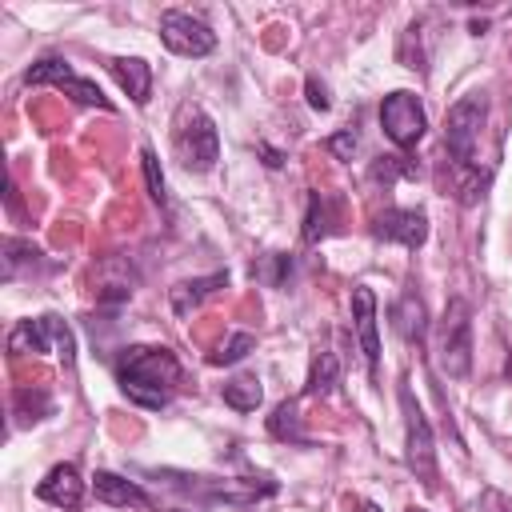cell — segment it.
<instances>
[{"label":"cell","mask_w":512,"mask_h":512,"mask_svg":"<svg viewBox=\"0 0 512 512\" xmlns=\"http://www.w3.org/2000/svg\"><path fill=\"white\" fill-rule=\"evenodd\" d=\"M120 388L144 404V408H164L172 388L180 384V364L168 348H156V344H136V348H124L120 356Z\"/></svg>","instance_id":"cell-1"},{"label":"cell","mask_w":512,"mask_h":512,"mask_svg":"<svg viewBox=\"0 0 512 512\" xmlns=\"http://www.w3.org/2000/svg\"><path fill=\"white\" fill-rule=\"evenodd\" d=\"M436 364L444 376L464 380L472 372V308L468 300L452 296L444 316H440V332H436Z\"/></svg>","instance_id":"cell-2"},{"label":"cell","mask_w":512,"mask_h":512,"mask_svg":"<svg viewBox=\"0 0 512 512\" xmlns=\"http://www.w3.org/2000/svg\"><path fill=\"white\" fill-rule=\"evenodd\" d=\"M8 348H12L16 356H40V352H48V348H60L64 364L76 360V340H72V332H68V324H64L60 316L20 320V324L12 328V336H8Z\"/></svg>","instance_id":"cell-3"},{"label":"cell","mask_w":512,"mask_h":512,"mask_svg":"<svg viewBox=\"0 0 512 512\" xmlns=\"http://www.w3.org/2000/svg\"><path fill=\"white\" fill-rule=\"evenodd\" d=\"M400 404H404V456H408V468L416 472V480H424L428 488L436 484V440H432V428L420 412V404L412 400V392L404 388L400 392Z\"/></svg>","instance_id":"cell-4"},{"label":"cell","mask_w":512,"mask_h":512,"mask_svg":"<svg viewBox=\"0 0 512 512\" xmlns=\"http://www.w3.org/2000/svg\"><path fill=\"white\" fill-rule=\"evenodd\" d=\"M484 96L480 92H468L460 96L452 108H448V128H444V144L452 152L456 164H468L472 152H476V140H480V128H484Z\"/></svg>","instance_id":"cell-5"},{"label":"cell","mask_w":512,"mask_h":512,"mask_svg":"<svg viewBox=\"0 0 512 512\" xmlns=\"http://www.w3.org/2000/svg\"><path fill=\"white\" fill-rule=\"evenodd\" d=\"M160 40L168 52L176 56H208L216 48V32L192 16V12H180V8H168L160 12Z\"/></svg>","instance_id":"cell-6"},{"label":"cell","mask_w":512,"mask_h":512,"mask_svg":"<svg viewBox=\"0 0 512 512\" xmlns=\"http://www.w3.org/2000/svg\"><path fill=\"white\" fill-rule=\"evenodd\" d=\"M380 124H384V132H388L392 144L412 148L424 136L428 116H424V108H420V100L412 92H388L384 104H380Z\"/></svg>","instance_id":"cell-7"},{"label":"cell","mask_w":512,"mask_h":512,"mask_svg":"<svg viewBox=\"0 0 512 512\" xmlns=\"http://www.w3.org/2000/svg\"><path fill=\"white\" fill-rule=\"evenodd\" d=\"M176 148H180V160L188 172H208L216 160H220V136H216V124L204 116V112H192V120L180 128L176 136Z\"/></svg>","instance_id":"cell-8"},{"label":"cell","mask_w":512,"mask_h":512,"mask_svg":"<svg viewBox=\"0 0 512 512\" xmlns=\"http://www.w3.org/2000/svg\"><path fill=\"white\" fill-rule=\"evenodd\" d=\"M24 80H28V84H56V88H64L72 100H80V104L108 108V96H104V92H100L92 80L76 76L68 60H40L36 68H28V76H24Z\"/></svg>","instance_id":"cell-9"},{"label":"cell","mask_w":512,"mask_h":512,"mask_svg":"<svg viewBox=\"0 0 512 512\" xmlns=\"http://www.w3.org/2000/svg\"><path fill=\"white\" fill-rule=\"evenodd\" d=\"M372 232L380 240H392V244H404V248H420L428 240V216L420 208H388L376 216Z\"/></svg>","instance_id":"cell-10"},{"label":"cell","mask_w":512,"mask_h":512,"mask_svg":"<svg viewBox=\"0 0 512 512\" xmlns=\"http://www.w3.org/2000/svg\"><path fill=\"white\" fill-rule=\"evenodd\" d=\"M36 496L52 508H64V512H76L84 504V480L76 472V464H56L40 484H36Z\"/></svg>","instance_id":"cell-11"},{"label":"cell","mask_w":512,"mask_h":512,"mask_svg":"<svg viewBox=\"0 0 512 512\" xmlns=\"http://www.w3.org/2000/svg\"><path fill=\"white\" fill-rule=\"evenodd\" d=\"M352 320H356V336H360V348H364L368 372L376 376V364H380V340H376V296H372V288H364V284H356V288H352Z\"/></svg>","instance_id":"cell-12"},{"label":"cell","mask_w":512,"mask_h":512,"mask_svg":"<svg viewBox=\"0 0 512 512\" xmlns=\"http://www.w3.org/2000/svg\"><path fill=\"white\" fill-rule=\"evenodd\" d=\"M92 492H96L100 504H112V508H148L152 504L140 484H132V480L116 476V472H96L92 476Z\"/></svg>","instance_id":"cell-13"},{"label":"cell","mask_w":512,"mask_h":512,"mask_svg":"<svg viewBox=\"0 0 512 512\" xmlns=\"http://www.w3.org/2000/svg\"><path fill=\"white\" fill-rule=\"evenodd\" d=\"M108 68H112L116 84H120L136 104H144V100H148V92H152V68H148L140 56H116Z\"/></svg>","instance_id":"cell-14"},{"label":"cell","mask_w":512,"mask_h":512,"mask_svg":"<svg viewBox=\"0 0 512 512\" xmlns=\"http://www.w3.org/2000/svg\"><path fill=\"white\" fill-rule=\"evenodd\" d=\"M388 316H392V328H396L404 340H412V344L424 340V332H428V316H424V304H420L416 292H404V296L392 304Z\"/></svg>","instance_id":"cell-15"},{"label":"cell","mask_w":512,"mask_h":512,"mask_svg":"<svg viewBox=\"0 0 512 512\" xmlns=\"http://www.w3.org/2000/svg\"><path fill=\"white\" fill-rule=\"evenodd\" d=\"M228 276L224 272H212V276H200V280H184V284H176L172 288V308H176V316H188L204 296H212L216 292V284H224Z\"/></svg>","instance_id":"cell-16"},{"label":"cell","mask_w":512,"mask_h":512,"mask_svg":"<svg viewBox=\"0 0 512 512\" xmlns=\"http://www.w3.org/2000/svg\"><path fill=\"white\" fill-rule=\"evenodd\" d=\"M336 384H340V360H336V352H316L312 372H308V392L312 396H328Z\"/></svg>","instance_id":"cell-17"},{"label":"cell","mask_w":512,"mask_h":512,"mask_svg":"<svg viewBox=\"0 0 512 512\" xmlns=\"http://www.w3.org/2000/svg\"><path fill=\"white\" fill-rule=\"evenodd\" d=\"M260 380L256 376H232L228 384H224V404L228 408H236V412H252L256 404H260Z\"/></svg>","instance_id":"cell-18"},{"label":"cell","mask_w":512,"mask_h":512,"mask_svg":"<svg viewBox=\"0 0 512 512\" xmlns=\"http://www.w3.org/2000/svg\"><path fill=\"white\" fill-rule=\"evenodd\" d=\"M328 196H320V192H312L308 196V220H304V240L308 244H316L324 232H328Z\"/></svg>","instance_id":"cell-19"},{"label":"cell","mask_w":512,"mask_h":512,"mask_svg":"<svg viewBox=\"0 0 512 512\" xmlns=\"http://www.w3.org/2000/svg\"><path fill=\"white\" fill-rule=\"evenodd\" d=\"M268 432L280 436V440H300V416H296V404H292V400H284V404L272 412Z\"/></svg>","instance_id":"cell-20"},{"label":"cell","mask_w":512,"mask_h":512,"mask_svg":"<svg viewBox=\"0 0 512 512\" xmlns=\"http://www.w3.org/2000/svg\"><path fill=\"white\" fill-rule=\"evenodd\" d=\"M140 164H144V180H148V196L156 200V204H164L168 200V192H164V172H160V160H156V152L144 144L140 148Z\"/></svg>","instance_id":"cell-21"},{"label":"cell","mask_w":512,"mask_h":512,"mask_svg":"<svg viewBox=\"0 0 512 512\" xmlns=\"http://www.w3.org/2000/svg\"><path fill=\"white\" fill-rule=\"evenodd\" d=\"M252 348H256V336H252V332H232L228 344H224L220 352H212V364H236V360H244Z\"/></svg>","instance_id":"cell-22"},{"label":"cell","mask_w":512,"mask_h":512,"mask_svg":"<svg viewBox=\"0 0 512 512\" xmlns=\"http://www.w3.org/2000/svg\"><path fill=\"white\" fill-rule=\"evenodd\" d=\"M328 148H332L340 160H352V152H356V132H336V136L328 140Z\"/></svg>","instance_id":"cell-23"},{"label":"cell","mask_w":512,"mask_h":512,"mask_svg":"<svg viewBox=\"0 0 512 512\" xmlns=\"http://www.w3.org/2000/svg\"><path fill=\"white\" fill-rule=\"evenodd\" d=\"M476 508H480V512H512V508H508V500H504V492H496V488H484Z\"/></svg>","instance_id":"cell-24"},{"label":"cell","mask_w":512,"mask_h":512,"mask_svg":"<svg viewBox=\"0 0 512 512\" xmlns=\"http://www.w3.org/2000/svg\"><path fill=\"white\" fill-rule=\"evenodd\" d=\"M308 104L312 108H328V92H324V84H316V76H308Z\"/></svg>","instance_id":"cell-25"},{"label":"cell","mask_w":512,"mask_h":512,"mask_svg":"<svg viewBox=\"0 0 512 512\" xmlns=\"http://www.w3.org/2000/svg\"><path fill=\"white\" fill-rule=\"evenodd\" d=\"M348 512H384V508L372 504V500H360V496H356V500H348Z\"/></svg>","instance_id":"cell-26"},{"label":"cell","mask_w":512,"mask_h":512,"mask_svg":"<svg viewBox=\"0 0 512 512\" xmlns=\"http://www.w3.org/2000/svg\"><path fill=\"white\" fill-rule=\"evenodd\" d=\"M408 512H428V508H408Z\"/></svg>","instance_id":"cell-27"},{"label":"cell","mask_w":512,"mask_h":512,"mask_svg":"<svg viewBox=\"0 0 512 512\" xmlns=\"http://www.w3.org/2000/svg\"><path fill=\"white\" fill-rule=\"evenodd\" d=\"M176 512H188V508H176Z\"/></svg>","instance_id":"cell-28"}]
</instances>
